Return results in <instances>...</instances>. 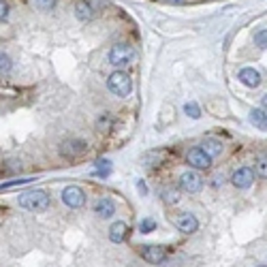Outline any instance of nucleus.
I'll return each mask as SVG.
<instances>
[{
	"label": "nucleus",
	"mask_w": 267,
	"mask_h": 267,
	"mask_svg": "<svg viewBox=\"0 0 267 267\" xmlns=\"http://www.w3.org/2000/svg\"><path fill=\"white\" fill-rule=\"evenodd\" d=\"M135 58H137V51L128 43H118V45H114L109 49V64H114L118 69L132 64L135 62Z\"/></svg>",
	"instance_id": "nucleus-1"
},
{
	"label": "nucleus",
	"mask_w": 267,
	"mask_h": 267,
	"mask_svg": "<svg viewBox=\"0 0 267 267\" xmlns=\"http://www.w3.org/2000/svg\"><path fill=\"white\" fill-rule=\"evenodd\" d=\"M17 203L22 205L24 210L43 212L47 205H49V194H47L45 190H28V192H24V194H19Z\"/></svg>",
	"instance_id": "nucleus-2"
},
{
	"label": "nucleus",
	"mask_w": 267,
	"mask_h": 267,
	"mask_svg": "<svg viewBox=\"0 0 267 267\" xmlns=\"http://www.w3.org/2000/svg\"><path fill=\"white\" fill-rule=\"evenodd\" d=\"M107 88L114 92L116 96L120 98H124L130 94V90H132V81L130 77L124 73V71H116V73H111L109 79H107Z\"/></svg>",
	"instance_id": "nucleus-3"
},
{
	"label": "nucleus",
	"mask_w": 267,
	"mask_h": 267,
	"mask_svg": "<svg viewBox=\"0 0 267 267\" xmlns=\"http://www.w3.org/2000/svg\"><path fill=\"white\" fill-rule=\"evenodd\" d=\"M139 254L152 265H162L167 261V250L162 246H141Z\"/></svg>",
	"instance_id": "nucleus-4"
},
{
	"label": "nucleus",
	"mask_w": 267,
	"mask_h": 267,
	"mask_svg": "<svg viewBox=\"0 0 267 267\" xmlns=\"http://www.w3.org/2000/svg\"><path fill=\"white\" fill-rule=\"evenodd\" d=\"M180 188L184 192L194 194V192H199L203 188V180H201V176L197 171H186V173H182L180 176Z\"/></svg>",
	"instance_id": "nucleus-5"
},
{
	"label": "nucleus",
	"mask_w": 267,
	"mask_h": 267,
	"mask_svg": "<svg viewBox=\"0 0 267 267\" xmlns=\"http://www.w3.org/2000/svg\"><path fill=\"white\" fill-rule=\"evenodd\" d=\"M62 201H64V205H69V208L77 210V208H81V205L86 203V192L81 190L79 186H66L62 190Z\"/></svg>",
	"instance_id": "nucleus-6"
},
{
	"label": "nucleus",
	"mask_w": 267,
	"mask_h": 267,
	"mask_svg": "<svg viewBox=\"0 0 267 267\" xmlns=\"http://www.w3.org/2000/svg\"><path fill=\"white\" fill-rule=\"evenodd\" d=\"M186 160H188V165H192L194 169H208L212 165V158L203 152V148H190L188 154H186Z\"/></svg>",
	"instance_id": "nucleus-7"
},
{
	"label": "nucleus",
	"mask_w": 267,
	"mask_h": 267,
	"mask_svg": "<svg viewBox=\"0 0 267 267\" xmlns=\"http://www.w3.org/2000/svg\"><path fill=\"white\" fill-rule=\"evenodd\" d=\"M86 150H88V143L81 141V139H69V141H64L62 146H60V152H62L64 156H69V158L81 156V154H86Z\"/></svg>",
	"instance_id": "nucleus-8"
},
{
	"label": "nucleus",
	"mask_w": 267,
	"mask_h": 267,
	"mask_svg": "<svg viewBox=\"0 0 267 267\" xmlns=\"http://www.w3.org/2000/svg\"><path fill=\"white\" fill-rule=\"evenodd\" d=\"M231 182H233L235 188H250L252 182H254V171L248 169V167H242V169H238L233 173Z\"/></svg>",
	"instance_id": "nucleus-9"
},
{
	"label": "nucleus",
	"mask_w": 267,
	"mask_h": 267,
	"mask_svg": "<svg viewBox=\"0 0 267 267\" xmlns=\"http://www.w3.org/2000/svg\"><path fill=\"white\" fill-rule=\"evenodd\" d=\"M176 227L182 231V233H194L199 229V220L192 216V214L184 212V214H178L176 216Z\"/></svg>",
	"instance_id": "nucleus-10"
},
{
	"label": "nucleus",
	"mask_w": 267,
	"mask_h": 267,
	"mask_svg": "<svg viewBox=\"0 0 267 267\" xmlns=\"http://www.w3.org/2000/svg\"><path fill=\"white\" fill-rule=\"evenodd\" d=\"M94 214L101 218H111L116 214V203L111 201L109 197H101L96 203H94Z\"/></svg>",
	"instance_id": "nucleus-11"
},
{
	"label": "nucleus",
	"mask_w": 267,
	"mask_h": 267,
	"mask_svg": "<svg viewBox=\"0 0 267 267\" xmlns=\"http://www.w3.org/2000/svg\"><path fill=\"white\" fill-rule=\"evenodd\" d=\"M240 81L248 88H256L261 84V75H259V71H254V69H242L240 71Z\"/></svg>",
	"instance_id": "nucleus-12"
},
{
	"label": "nucleus",
	"mask_w": 267,
	"mask_h": 267,
	"mask_svg": "<svg viewBox=\"0 0 267 267\" xmlns=\"http://www.w3.org/2000/svg\"><path fill=\"white\" fill-rule=\"evenodd\" d=\"M126 231H128V227L124 222H114L109 227V240L114 242V244H120V242H124L126 240Z\"/></svg>",
	"instance_id": "nucleus-13"
},
{
	"label": "nucleus",
	"mask_w": 267,
	"mask_h": 267,
	"mask_svg": "<svg viewBox=\"0 0 267 267\" xmlns=\"http://www.w3.org/2000/svg\"><path fill=\"white\" fill-rule=\"evenodd\" d=\"M250 122H252L256 128L267 130V114H265L263 109H252V111H250Z\"/></svg>",
	"instance_id": "nucleus-14"
},
{
	"label": "nucleus",
	"mask_w": 267,
	"mask_h": 267,
	"mask_svg": "<svg viewBox=\"0 0 267 267\" xmlns=\"http://www.w3.org/2000/svg\"><path fill=\"white\" fill-rule=\"evenodd\" d=\"M75 15L81 19V22H90V19L94 17V13H92V7L88 3H84V0L75 5Z\"/></svg>",
	"instance_id": "nucleus-15"
},
{
	"label": "nucleus",
	"mask_w": 267,
	"mask_h": 267,
	"mask_svg": "<svg viewBox=\"0 0 267 267\" xmlns=\"http://www.w3.org/2000/svg\"><path fill=\"white\" fill-rule=\"evenodd\" d=\"M203 152L208 154L210 158L218 156V154L222 152V143H220V141H216V139H205V143H203Z\"/></svg>",
	"instance_id": "nucleus-16"
},
{
	"label": "nucleus",
	"mask_w": 267,
	"mask_h": 267,
	"mask_svg": "<svg viewBox=\"0 0 267 267\" xmlns=\"http://www.w3.org/2000/svg\"><path fill=\"white\" fill-rule=\"evenodd\" d=\"M254 171H256V176H259V178L267 180V156H259V158H256Z\"/></svg>",
	"instance_id": "nucleus-17"
},
{
	"label": "nucleus",
	"mask_w": 267,
	"mask_h": 267,
	"mask_svg": "<svg viewBox=\"0 0 267 267\" xmlns=\"http://www.w3.org/2000/svg\"><path fill=\"white\" fill-rule=\"evenodd\" d=\"M184 111H186V116L192 118V120H199V118H201V109H199L197 103H192V101L184 105Z\"/></svg>",
	"instance_id": "nucleus-18"
},
{
	"label": "nucleus",
	"mask_w": 267,
	"mask_h": 267,
	"mask_svg": "<svg viewBox=\"0 0 267 267\" xmlns=\"http://www.w3.org/2000/svg\"><path fill=\"white\" fill-rule=\"evenodd\" d=\"M109 171H111V162H109V160H98V162H96V171H94V176L107 178V176H109Z\"/></svg>",
	"instance_id": "nucleus-19"
},
{
	"label": "nucleus",
	"mask_w": 267,
	"mask_h": 267,
	"mask_svg": "<svg viewBox=\"0 0 267 267\" xmlns=\"http://www.w3.org/2000/svg\"><path fill=\"white\" fill-rule=\"evenodd\" d=\"M154 229H156V220L143 218V220L139 222V231H141V233H154Z\"/></svg>",
	"instance_id": "nucleus-20"
},
{
	"label": "nucleus",
	"mask_w": 267,
	"mask_h": 267,
	"mask_svg": "<svg viewBox=\"0 0 267 267\" xmlns=\"http://www.w3.org/2000/svg\"><path fill=\"white\" fill-rule=\"evenodd\" d=\"M9 71H11V58H9L7 54H3V51H0V75L9 73Z\"/></svg>",
	"instance_id": "nucleus-21"
},
{
	"label": "nucleus",
	"mask_w": 267,
	"mask_h": 267,
	"mask_svg": "<svg viewBox=\"0 0 267 267\" xmlns=\"http://www.w3.org/2000/svg\"><path fill=\"white\" fill-rule=\"evenodd\" d=\"M111 124H114V118H111L109 114H103V116L98 118V128H101V130H109Z\"/></svg>",
	"instance_id": "nucleus-22"
},
{
	"label": "nucleus",
	"mask_w": 267,
	"mask_h": 267,
	"mask_svg": "<svg viewBox=\"0 0 267 267\" xmlns=\"http://www.w3.org/2000/svg\"><path fill=\"white\" fill-rule=\"evenodd\" d=\"M162 197H165L167 203H178L180 201L178 190H173V188H165V190H162Z\"/></svg>",
	"instance_id": "nucleus-23"
},
{
	"label": "nucleus",
	"mask_w": 267,
	"mask_h": 267,
	"mask_svg": "<svg viewBox=\"0 0 267 267\" xmlns=\"http://www.w3.org/2000/svg\"><path fill=\"white\" fill-rule=\"evenodd\" d=\"M254 41H256V45H259V47L267 49V30H261V32H256Z\"/></svg>",
	"instance_id": "nucleus-24"
},
{
	"label": "nucleus",
	"mask_w": 267,
	"mask_h": 267,
	"mask_svg": "<svg viewBox=\"0 0 267 267\" xmlns=\"http://www.w3.org/2000/svg\"><path fill=\"white\" fill-rule=\"evenodd\" d=\"M56 0H37V7L41 9V11H49V9H54Z\"/></svg>",
	"instance_id": "nucleus-25"
},
{
	"label": "nucleus",
	"mask_w": 267,
	"mask_h": 267,
	"mask_svg": "<svg viewBox=\"0 0 267 267\" xmlns=\"http://www.w3.org/2000/svg\"><path fill=\"white\" fill-rule=\"evenodd\" d=\"M7 15H9V7H7V3L0 0V19H7Z\"/></svg>",
	"instance_id": "nucleus-26"
},
{
	"label": "nucleus",
	"mask_w": 267,
	"mask_h": 267,
	"mask_svg": "<svg viewBox=\"0 0 267 267\" xmlns=\"http://www.w3.org/2000/svg\"><path fill=\"white\" fill-rule=\"evenodd\" d=\"M137 186H139V192H141V194L148 192V188H146V184H143V182H137Z\"/></svg>",
	"instance_id": "nucleus-27"
},
{
	"label": "nucleus",
	"mask_w": 267,
	"mask_h": 267,
	"mask_svg": "<svg viewBox=\"0 0 267 267\" xmlns=\"http://www.w3.org/2000/svg\"><path fill=\"white\" fill-rule=\"evenodd\" d=\"M220 180H222L220 176H216V178H214V186H220Z\"/></svg>",
	"instance_id": "nucleus-28"
},
{
	"label": "nucleus",
	"mask_w": 267,
	"mask_h": 267,
	"mask_svg": "<svg viewBox=\"0 0 267 267\" xmlns=\"http://www.w3.org/2000/svg\"><path fill=\"white\" fill-rule=\"evenodd\" d=\"M167 3H173V5H180V3H184V0H167Z\"/></svg>",
	"instance_id": "nucleus-29"
},
{
	"label": "nucleus",
	"mask_w": 267,
	"mask_h": 267,
	"mask_svg": "<svg viewBox=\"0 0 267 267\" xmlns=\"http://www.w3.org/2000/svg\"><path fill=\"white\" fill-rule=\"evenodd\" d=\"M263 109H267V94L263 96Z\"/></svg>",
	"instance_id": "nucleus-30"
},
{
	"label": "nucleus",
	"mask_w": 267,
	"mask_h": 267,
	"mask_svg": "<svg viewBox=\"0 0 267 267\" xmlns=\"http://www.w3.org/2000/svg\"><path fill=\"white\" fill-rule=\"evenodd\" d=\"M263 267H267V265H263Z\"/></svg>",
	"instance_id": "nucleus-31"
}]
</instances>
